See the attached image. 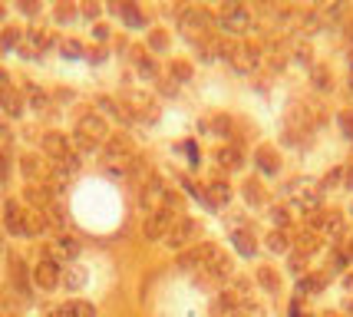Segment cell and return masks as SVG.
I'll return each instance as SVG.
<instances>
[{
    "instance_id": "obj_1",
    "label": "cell",
    "mask_w": 353,
    "mask_h": 317,
    "mask_svg": "<svg viewBox=\"0 0 353 317\" xmlns=\"http://www.w3.org/2000/svg\"><path fill=\"white\" fill-rule=\"evenodd\" d=\"M109 136V126L106 119L99 116V113H86L83 119L77 122V133H73V142H77V149L83 152H92L96 146H103Z\"/></svg>"
},
{
    "instance_id": "obj_2",
    "label": "cell",
    "mask_w": 353,
    "mask_h": 317,
    "mask_svg": "<svg viewBox=\"0 0 353 317\" xmlns=\"http://www.w3.org/2000/svg\"><path fill=\"white\" fill-rule=\"evenodd\" d=\"M179 27H182V33L188 37V40L201 44V40H208V33H212V14H208V10H201V7L182 10V17H179Z\"/></svg>"
},
{
    "instance_id": "obj_3",
    "label": "cell",
    "mask_w": 353,
    "mask_h": 317,
    "mask_svg": "<svg viewBox=\"0 0 353 317\" xmlns=\"http://www.w3.org/2000/svg\"><path fill=\"white\" fill-rule=\"evenodd\" d=\"M175 211L165 209V205H159V209L149 211V218H145V225H142V235L149 238V242H159V238H165L169 235V228L175 225Z\"/></svg>"
},
{
    "instance_id": "obj_4",
    "label": "cell",
    "mask_w": 353,
    "mask_h": 317,
    "mask_svg": "<svg viewBox=\"0 0 353 317\" xmlns=\"http://www.w3.org/2000/svg\"><path fill=\"white\" fill-rule=\"evenodd\" d=\"M60 274H63L60 261H53V258L46 255L33 265V285L43 287V291H53V287H60Z\"/></svg>"
},
{
    "instance_id": "obj_5",
    "label": "cell",
    "mask_w": 353,
    "mask_h": 317,
    "mask_svg": "<svg viewBox=\"0 0 353 317\" xmlns=\"http://www.w3.org/2000/svg\"><path fill=\"white\" fill-rule=\"evenodd\" d=\"M228 60L234 63V70H241V73H254V70H258V63H261V53H258V46H251V44H231Z\"/></svg>"
},
{
    "instance_id": "obj_6",
    "label": "cell",
    "mask_w": 353,
    "mask_h": 317,
    "mask_svg": "<svg viewBox=\"0 0 353 317\" xmlns=\"http://www.w3.org/2000/svg\"><path fill=\"white\" fill-rule=\"evenodd\" d=\"M221 27H225V33H245L248 27H251V14H248L241 3H225L221 7Z\"/></svg>"
},
{
    "instance_id": "obj_7",
    "label": "cell",
    "mask_w": 353,
    "mask_h": 317,
    "mask_svg": "<svg viewBox=\"0 0 353 317\" xmlns=\"http://www.w3.org/2000/svg\"><path fill=\"white\" fill-rule=\"evenodd\" d=\"M27 222H30V211L23 209L20 202H7V205H3V225H7L10 235L27 238Z\"/></svg>"
},
{
    "instance_id": "obj_8",
    "label": "cell",
    "mask_w": 353,
    "mask_h": 317,
    "mask_svg": "<svg viewBox=\"0 0 353 317\" xmlns=\"http://www.w3.org/2000/svg\"><path fill=\"white\" fill-rule=\"evenodd\" d=\"M199 235V225L192 222V218H175V225L169 228V235H165V244L169 248H185V244H192V238Z\"/></svg>"
},
{
    "instance_id": "obj_9",
    "label": "cell",
    "mask_w": 353,
    "mask_h": 317,
    "mask_svg": "<svg viewBox=\"0 0 353 317\" xmlns=\"http://www.w3.org/2000/svg\"><path fill=\"white\" fill-rule=\"evenodd\" d=\"M79 255V238L77 235H57L50 244V258L53 261H73Z\"/></svg>"
},
{
    "instance_id": "obj_10",
    "label": "cell",
    "mask_w": 353,
    "mask_h": 317,
    "mask_svg": "<svg viewBox=\"0 0 353 317\" xmlns=\"http://www.w3.org/2000/svg\"><path fill=\"white\" fill-rule=\"evenodd\" d=\"M241 159H245V155H241V149H238L234 142H228V146H221V149L215 152V162L225 169V172H238V169H241Z\"/></svg>"
},
{
    "instance_id": "obj_11",
    "label": "cell",
    "mask_w": 353,
    "mask_h": 317,
    "mask_svg": "<svg viewBox=\"0 0 353 317\" xmlns=\"http://www.w3.org/2000/svg\"><path fill=\"white\" fill-rule=\"evenodd\" d=\"M43 152L50 155V159H57V162H60L63 155H70V142H66L60 133H46L43 136Z\"/></svg>"
},
{
    "instance_id": "obj_12",
    "label": "cell",
    "mask_w": 353,
    "mask_h": 317,
    "mask_svg": "<svg viewBox=\"0 0 353 317\" xmlns=\"http://www.w3.org/2000/svg\"><path fill=\"white\" fill-rule=\"evenodd\" d=\"M162 198H165V185H162L159 175H152V179L145 182V189H142V202H145V205H152V209H159V205H162Z\"/></svg>"
},
{
    "instance_id": "obj_13",
    "label": "cell",
    "mask_w": 353,
    "mask_h": 317,
    "mask_svg": "<svg viewBox=\"0 0 353 317\" xmlns=\"http://www.w3.org/2000/svg\"><path fill=\"white\" fill-rule=\"evenodd\" d=\"M57 317H96V307H92L90 301L73 298V301H66L60 311H57Z\"/></svg>"
},
{
    "instance_id": "obj_14",
    "label": "cell",
    "mask_w": 353,
    "mask_h": 317,
    "mask_svg": "<svg viewBox=\"0 0 353 317\" xmlns=\"http://www.w3.org/2000/svg\"><path fill=\"white\" fill-rule=\"evenodd\" d=\"M60 285L66 287V291H79V287L86 285V271H83L79 265H66L60 274Z\"/></svg>"
},
{
    "instance_id": "obj_15",
    "label": "cell",
    "mask_w": 353,
    "mask_h": 317,
    "mask_svg": "<svg viewBox=\"0 0 353 317\" xmlns=\"http://www.w3.org/2000/svg\"><path fill=\"white\" fill-rule=\"evenodd\" d=\"M205 195H208V202H212V205H228V198H231L228 182L212 179L208 185H205Z\"/></svg>"
},
{
    "instance_id": "obj_16",
    "label": "cell",
    "mask_w": 353,
    "mask_h": 317,
    "mask_svg": "<svg viewBox=\"0 0 353 317\" xmlns=\"http://www.w3.org/2000/svg\"><path fill=\"white\" fill-rule=\"evenodd\" d=\"M20 169H23V175H27V179H40V175H43V159H40V155H23V159H20Z\"/></svg>"
},
{
    "instance_id": "obj_17",
    "label": "cell",
    "mask_w": 353,
    "mask_h": 317,
    "mask_svg": "<svg viewBox=\"0 0 353 317\" xmlns=\"http://www.w3.org/2000/svg\"><path fill=\"white\" fill-rule=\"evenodd\" d=\"M0 103H3V109H7L10 116H20V113H23V96H20V93H14V90L0 93Z\"/></svg>"
},
{
    "instance_id": "obj_18",
    "label": "cell",
    "mask_w": 353,
    "mask_h": 317,
    "mask_svg": "<svg viewBox=\"0 0 353 317\" xmlns=\"http://www.w3.org/2000/svg\"><path fill=\"white\" fill-rule=\"evenodd\" d=\"M169 79H175V83H188V79H192V63L188 60H172L169 63Z\"/></svg>"
},
{
    "instance_id": "obj_19",
    "label": "cell",
    "mask_w": 353,
    "mask_h": 317,
    "mask_svg": "<svg viewBox=\"0 0 353 317\" xmlns=\"http://www.w3.org/2000/svg\"><path fill=\"white\" fill-rule=\"evenodd\" d=\"M27 202H33L37 211H43V205L50 202V189L46 185H27Z\"/></svg>"
},
{
    "instance_id": "obj_20",
    "label": "cell",
    "mask_w": 353,
    "mask_h": 317,
    "mask_svg": "<svg viewBox=\"0 0 353 317\" xmlns=\"http://www.w3.org/2000/svg\"><path fill=\"white\" fill-rule=\"evenodd\" d=\"M231 238H234V248H238L241 255H254L258 244H254V235H251V231H234Z\"/></svg>"
},
{
    "instance_id": "obj_21",
    "label": "cell",
    "mask_w": 353,
    "mask_h": 317,
    "mask_svg": "<svg viewBox=\"0 0 353 317\" xmlns=\"http://www.w3.org/2000/svg\"><path fill=\"white\" fill-rule=\"evenodd\" d=\"M258 166H261L264 172H277V152L271 149V146H261V149H258Z\"/></svg>"
},
{
    "instance_id": "obj_22",
    "label": "cell",
    "mask_w": 353,
    "mask_h": 317,
    "mask_svg": "<svg viewBox=\"0 0 353 317\" xmlns=\"http://www.w3.org/2000/svg\"><path fill=\"white\" fill-rule=\"evenodd\" d=\"M149 46H152L155 53H165L169 50V30H162V27L149 30Z\"/></svg>"
},
{
    "instance_id": "obj_23",
    "label": "cell",
    "mask_w": 353,
    "mask_h": 317,
    "mask_svg": "<svg viewBox=\"0 0 353 317\" xmlns=\"http://www.w3.org/2000/svg\"><path fill=\"white\" fill-rule=\"evenodd\" d=\"M119 14H123V20L129 23V27H142V20H145V17H142V10H139V7H132V3H123V7H119Z\"/></svg>"
},
{
    "instance_id": "obj_24",
    "label": "cell",
    "mask_w": 353,
    "mask_h": 317,
    "mask_svg": "<svg viewBox=\"0 0 353 317\" xmlns=\"http://www.w3.org/2000/svg\"><path fill=\"white\" fill-rule=\"evenodd\" d=\"M245 198L251 202V205H261L264 202V189H261V182H245Z\"/></svg>"
},
{
    "instance_id": "obj_25",
    "label": "cell",
    "mask_w": 353,
    "mask_h": 317,
    "mask_svg": "<svg viewBox=\"0 0 353 317\" xmlns=\"http://www.w3.org/2000/svg\"><path fill=\"white\" fill-rule=\"evenodd\" d=\"M20 44V30L17 27H7V30L0 33V50H10V46Z\"/></svg>"
},
{
    "instance_id": "obj_26",
    "label": "cell",
    "mask_w": 353,
    "mask_h": 317,
    "mask_svg": "<svg viewBox=\"0 0 353 317\" xmlns=\"http://www.w3.org/2000/svg\"><path fill=\"white\" fill-rule=\"evenodd\" d=\"M258 281H261L268 291H277V287H281V281H277V274L271 271V268H261V271H258Z\"/></svg>"
},
{
    "instance_id": "obj_27",
    "label": "cell",
    "mask_w": 353,
    "mask_h": 317,
    "mask_svg": "<svg viewBox=\"0 0 353 317\" xmlns=\"http://www.w3.org/2000/svg\"><path fill=\"white\" fill-rule=\"evenodd\" d=\"M10 278H14V281H20V285L27 281V268H23V261H20V258H14V261H10Z\"/></svg>"
},
{
    "instance_id": "obj_28",
    "label": "cell",
    "mask_w": 353,
    "mask_h": 317,
    "mask_svg": "<svg viewBox=\"0 0 353 317\" xmlns=\"http://www.w3.org/2000/svg\"><path fill=\"white\" fill-rule=\"evenodd\" d=\"M27 96H30L33 109H43V106H46V93H43V90H37V86H30V90H27Z\"/></svg>"
},
{
    "instance_id": "obj_29",
    "label": "cell",
    "mask_w": 353,
    "mask_h": 317,
    "mask_svg": "<svg viewBox=\"0 0 353 317\" xmlns=\"http://www.w3.org/2000/svg\"><path fill=\"white\" fill-rule=\"evenodd\" d=\"M73 17H77V10H73L70 3H60V7H57V20H60V23H66V20H73Z\"/></svg>"
},
{
    "instance_id": "obj_30",
    "label": "cell",
    "mask_w": 353,
    "mask_h": 317,
    "mask_svg": "<svg viewBox=\"0 0 353 317\" xmlns=\"http://www.w3.org/2000/svg\"><path fill=\"white\" fill-rule=\"evenodd\" d=\"M63 50H66V57H79V53H83V44H79V40H63Z\"/></svg>"
},
{
    "instance_id": "obj_31",
    "label": "cell",
    "mask_w": 353,
    "mask_h": 317,
    "mask_svg": "<svg viewBox=\"0 0 353 317\" xmlns=\"http://www.w3.org/2000/svg\"><path fill=\"white\" fill-rule=\"evenodd\" d=\"M268 244H271V251H284V248H288V242H284V235H281V231H274V235L268 238Z\"/></svg>"
},
{
    "instance_id": "obj_32",
    "label": "cell",
    "mask_w": 353,
    "mask_h": 317,
    "mask_svg": "<svg viewBox=\"0 0 353 317\" xmlns=\"http://www.w3.org/2000/svg\"><path fill=\"white\" fill-rule=\"evenodd\" d=\"M7 175H10V155H7V152H0V182L7 179Z\"/></svg>"
},
{
    "instance_id": "obj_33",
    "label": "cell",
    "mask_w": 353,
    "mask_h": 317,
    "mask_svg": "<svg viewBox=\"0 0 353 317\" xmlns=\"http://www.w3.org/2000/svg\"><path fill=\"white\" fill-rule=\"evenodd\" d=\"M159 90L169 93V96H175V79H169V76H165V79H159Z\"/></svg>"
},
{
    "instance_id": "obj_34",
    "label": "cell",
    "mask_w": 353,
    "mask_h": 317,
    "mask_svg": "<svg viewBox=\"0 0 353 317\" xmlns=\"http://www.w3.org/2000/svg\"><path fill=\"white\" fill-rule=\"evenodd\" d=\"M10 90V76H7V70H0V93Z\"/></svg>"
},
{
    "instance_id": "obj_35",
    "label": "cell",
    "mask_w": 353,
    "mask_h": 317,
    "mask_svg": "<svg viewBox=\"0 0 353 317\" xmlns=\"http://www.w3.org/2000/svg\"><path fill=\"white\" fill-rule=\"evenodd\" d=\"M83 14H86V17H96V14H99V3H86V7H83Z\"/></svg>"
},
{
    "instance_id": "obj_36",
    "label": "cell",
    "mask_w": 353,
    "mask_h": 317,
    "mask_svg": "<svg viewBox=\"0 0 353 317\" xmlns=\"http://www.w3.org/2000/svg\"><path fill=\"white\" fill-rule=\"evenodd\" d=\"M271 211H274V222H277V225H284V222H288V218H284V209H271Z\"/></svg>"
},
{
    "instance_id": "obj_37",
    "label": "cell",
    "mask_w": 353,
    "mask_h": 317,
    "mask_svg": "<svg viewBox=\"0 0 353 317\" xmlns=\"http://www.w3.org/2000/svg\"><path fill=\"white\" fill-rule=\"evenodd\" d=\"M231 317H248V314H245V311H234V314H231Z\"/></svg>"
},
{
    "instance_id": "obj_38",
    "label": "cell",
    "mask_w": 353,
    "mask_h": 317,
    "mask_svg": "<svg viewBox=\"0 0 353 317\" xmlns=\"http://www.w3.org/2000/svg\"><path fill=\"white\" fill-rule=\"evenodd\" d=\"M3 17H7V10H3V7H0V20H3Z\"/></svg>"
},
{
    "instance_id": "obj_39",
    "label": "cell",
    "mask_w": 353,
    "mask_h": 317,
    "mask_svg": "<svg viewBox=\"0 0 353 317\" xmlns=\"http://www.w3.org/2000/svg\"><path fill=\"white\" fill-rule=\"evenodd\" d=\"M0 242H3V238H0Z\"/></svg>"
}]
</instances>
